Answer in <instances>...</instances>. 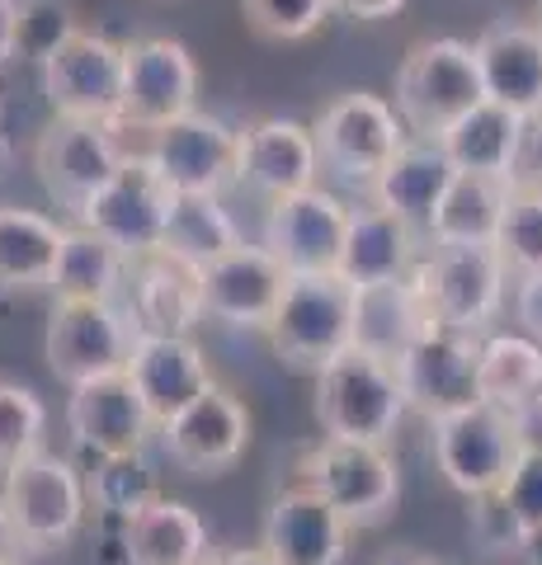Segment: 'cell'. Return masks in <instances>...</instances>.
<instances>
[{
    "label": "cell",
    "instance_id": "12",
    "mask_svg": "<svg viewBox=\"0 0 542 565\" xmlns=\"http://www.w3.org/2000/svg\"><path fill=\"white\" fill-rule=\"evenodd\" d=\"M124 147H118L114 122H85V118H57L33 147V170L47 189V199L81 212L95 193L114 180V170L124 166Z\"/></svg>",
    "mask_w": 542,
    "mask_h": 565
},
{
    "label": "cell",
    "instance_id": "19",
    "mask_svg": "<svg viewBox=\"0 0 542 565\" xmlns=\"http://www.w3.org/2000/svg\"><path fill=\"white\" fill-rule=\"evenodd\" d=\"M66 429L81 448H91L95 457H124V452H142L147 438L156 429V419L147 411L137 382L124 373H104L72 386L66 401Z\"/></svg>",
    "mask_w": 542,
    "mask_h": 565
},
{
    "label": "cell",
    "instance_id": "40",
    "mask_svg": "<svg viewBox=\"0 0 542 565\" xmlns=\"http://www.w3.org/2000/svg\"><path fill=\"white\" fill-rule=\"evenodd\" d=\"M500 509L510 514L519 546L542 542V457H523L510 486L500 490Z\"/></svg>",
    "mask_w": 542,
    "mask_h": 565
},
{
    "label": "cell",
    "instance_id": "20",
    "mask_svg": "<svg viewBox=\"0 0 542 565\" xmlns=\"http://www.w3.org/2000/svg\"><path fill=\"white\" fill-rule=\"evenodd\" d=\"M124 292H128L124 307L132 311L137 330L189 334L203 321V269L194 259L166 250V245L128 259Z\"/></svg>",
    "mask_w": 542,
    "mask_h": 565
},
{
    "label": "cell",
    "instance_id": "14",
    "mask_svg": "<svg viewBox=\"0 0 542 565\" xmlns=\"http://www.w3.org/2000/svg\"><path fill=\"white\" fill-rule=\"evenodd\" d=\"M199 104V62L180 39H137L128 43V81L118 128L156 132L184 118Z\"/></svg>",
    "mask_w": 542,
    "mask_h": 565
},
{
    "label": "cell",
    "instance_id": "47",
    "mask_svg": "<svg viewBox=\"0 0 542 565\" xmlns=\"http://www.w3.org/2000/svg\"><path fill=\"white\" fill-rule=\"evenodd\" d=\"M24 546H20V537H14V523H10V509H6V500H0V565H14V556H20Z\"/></svg>",
    "mask_w": 542,
    "mask_h": 565
},
{
    "label": "cell",
    "instance_id": "45",
    "mask_svg": "<svg viewBox=\"0 0 542 565\" xmlns=\"http://www.w3.org/2000/svg\"><path fill=\"white\" fill-rule=\"evenodd\" d=\"M401 6L406 0H336V10L354 14V20H392V14H401Z\"/></svg>",
    "mask_w": 542,
    "mask_h": 565
},
{
    "label": "cell",
    "instance_id": "17",
    "mask_svg": "<svg viewBox=\"0 0 542 565\" xmlns=\"http://www.w3.org/2000/svg\"><path fill=\"white\" fill-rule=\"evenodd\" d=\"M288 278V264L265 245H236L232 255L203 264V316L236 330H269Z\"/></svg>",
    "mask_w": 542,
    "mask_h": 565
},
{
    "label": "cell",
    "instance_id": "37",
    "mask_svg": "<svg viewBox=\"0 0 542 565\" xmlns=\"http://www.w3.org/2000/svg\"><path fill=\"white\" fill-rule=\"evenodd\" d=\"M496 250L514 278L542 269V193H510L496 232Z\"/></svg>",
    "mask_w": 542,
    "mask_h": 565
},
{
    "label": "cell",
    "instance_id": "4",
    "mask_svg": "<svg viewBox=\"0 0 542 565\" xmlns=\"http://www.w3.org/2000/svg\"><path fill=\"white\" fill-rule=\"evenodd\" d=\"M481 99H486V85H481V66L471 43L425 39L406 52V62L396 71V114L411 137L439 141Z\"/></svg>",
    "mask_w": 542,
    "mask_h": 565
},
{
    "label": "cell",
    "instance_id": "9",
    "mask_svg": "<svg viewBox=\"0 0 542 565\" xmlns=\"http://www.w3.org/2000/svg\"><path fill=\"white\" fill-rule=\"evenodd\" d=\"M137 340V321L114 297H57L47 316V367L66 386L104 373H124Z\"/></svg>",
    "mask_w": 542,
    "mask_h": 565
},
{
    "label": "cell",
    "instance_id": "21",
    "mask_svg": "<svg viewBox=\"0 0 542 565\" xmlns=\"http://www.w3.org/2000/svg\"><path fill=\"white\" fill-rule=\"evenodd\" d=\"M321 180V151L317 132L297 118H259L241 128L236 151V184H246L265 199H288Z\"/></svg>",
    "mask_w": 542,
    "mask_h": 565
},
{
    "label": "cell",
    "instance_id": "25",
    "mask_svg": "<svg viewBox=\"0 0 542 565\" xmlns=\"http://www.w3.org/2000/svg\"><path fill=\"white\" fill-rule=\"evenodd\" d=\"M471 52H477V66H481L486 99H496L523 118L542 114V33H538V24L500 20L471 43Z\"/></svg>",
    "mask_w": 542,
    "mask_h": 565
},
{
    "label": "cell",
    "instance_id": "8",
    "mask_svg": "<svg viewBox=\"0 0 542 565\" xmlns=\"http://www.w3.org/2000/svg\"><path fill=\"white\" fill-rule=\"evenodd\" d=\"M0 500H6L14 537H20L29 556L62 552V546L81 533V519H85V509H91L81 471L66 462V457L43 452V448L6 471Z\"/></svg>",
    "mask_w": 542,
    "mask_h": 565
},
{
    "label": "cell",
    "instance_id": "7",
    "mask_svg": "<svg viewBox=\"0 0 542 565\" xmlns=\"http://www.w3.org/2000/svg\"><path fill=\"white\" fill-rule=\"evenodd\" d=\"M321 151V170L354 189H373L392 156L406 147V122L382 95L369 90H344L326 104L311 122Z\"/></svg>",
    "mask_w": 542,
    "mask_h": 565
},
{
    "label": "cell",
    "instance_id": "3",
    "mask_svg": "<svg viewBox=\"0 0 542 565\" xmlns=\"http://www.w3.org/2000/svg\"><path fill=\"white\" fill-rule=\"evenodd\" d=\"M429 444L444 481L467 500H496L523 462L514 411H500L491 401L429 419Z\"/></svg>",
    "mask_w": 542,
    "mask_h": 565
},
{
    "label": "cell",
    "instance_id": "15",
    "mask_svg": "<svg viewBox=\"0 0 542 565\" xmlns=\"http://www.w3.org/2000/svg\"><path fill=\"white\" fill-rule=\"evenodd\" d=\"M161 448L184 476H222L251 448V411L236 392L213 382L194 405L161 424Z\"/></svg>",
    "mask_w": 542,
    "mask_h": 565
},
{
    "label": "cell",
    "instance_id": "29",
    "mask_svg": "<svg viewBox=\"0 0 542 565\" xmlns=\"http://www.w3.org/2000/svg\"><path fill=\"white\" fill-rule=\"evenodd\" d=\"M66 226L29 207H0V288L33 292L52 288Z\"/></svg>",
    "mask_w": 542,
    "mask_h": 565
},
{
    "label": "cell",
    "instance_id": "22",
    "mask_svg": "<svg viewBox=\"0 0 542 565\" xmlns=\"http://www.w3.org/2000/svg\"><path fill=\"white\" fill-rule=\"evenodd\" d=\"M128 377L137 382L156 429H161V424H170L184 405H194L213 386V367H208L203 349L189 334L137 330L132 353H128Z\"/></svg>",
    "mask_w": 542,
    "mask_h": 565
},
{
    "label": "cell",
    "instance_id": "2",
    "mask_svg": "<svg viewBox=\"0 0 542 565\" xmlns=\"http://www.w3.org/2000/svg\"><path fill=\"white\" fill-rule=\"evenodd\" d=\"M406 415L396 363L349 344L317 373V424L326 438L387 444Z\"/></svg>",
    "mask_w": 542,
    "mask_h": 565
},
{
    "label": "cell",
    "instance_id": "5",
    "mask_svg": "<svg viewBox=\"0 0 542 565\" xmlns=\"http://www.w3.org/2000/svg\"><path fill=\"white\" fill-rule=\"evenodd\" d=\"M510 269L496 250V241H434L415 264V282L425 292L434 321L448 330H486L504 307Z\"/></svg>",
    "mask_w": 542,
    "mask_h": 565
},
{
    "label": "cell",
    "instance_id": "49",
    "mask_svg": "<svg viewBox=\"0 0 542 565\" xmlns=\"http://www.w3.org/2000/svg\"><path fill=\"white\" fill-rule=\"evenodd\" d=\"M533 24H538V33H542V0H538V14H533Z\"/></svg>",
    "mask_w": 542,
    "mask_h": 565
},
{
    "label": "cell",
    "instance_id": "10",
    "mask_svg": "<svg viewBox=\"0 0 542 565\" xmlns=\"http://www.w3.org/2000/svg\"><path fill=\"white\" fill-rule=\"evenodd\" d=\"M174 199H180V193L156 170L151 156L132 151V156H124V166L114 170V180L76 212V222L99 232L104 241H114L128 259H137L166 241Z\"/></svg>",
    "mask_w": 542,
    "mask_h": 565
},
{
    "label": "cell",
    "instance_id": "23",
    "mask_svg": "<svg viewBox=\"0 0 542 565\" xmlns=\"http://www.w3.org/2000/svg\"><path fill=\"white\" fill-rule=\"evenodd\" d=\"M354 527L330 500H321L311 486L297 481L269 504L265 546L278 565H344Z\"/></svg>",
    "mask_w": 542,
    "mask_h": 565
},
{
    "label": "cell",
    "instance_id": "13",
    "mask_svg": "<svg viewBox=\"0 0 542 565\" xmlns=\"http://www.w3.org/2000/svg\"><path fill=\"white\" fill-rule=\"evenodd\" d=\"M477 367H481V334L477 330H448V326L429 330L425 340L396 363L406 411L439 419V415L477 405L481 401Z\"/></svg>",
    "mask_w": 542,
    "mask_h": 565
},
{
    "label": "cell",
    "instance_id": "46",
    "mask_svg": "<svg viewBox=\"0 0 542 565\" xmlns=\"http://www.w3.org/2000/svg\"><path fill=\"white\" fill-rule=\"evenodd\" d=\"M203 565H278L265 542L259 546H232V552H208Z\"/></svg>",
    "mask_w": 542,
    "mask_h": 565
},
{
    "label": "cell",
    "instance_id": "35",
    "mask_svg": "<svg viewBox=\"0 0 542 565\" xmlns=\"http://www.w3.org/2000/svg\"><path fill=\"white\" fill-rule=\"evenodd\" d=\"M85 494H91L99 514L132 519L137 509L161 494V486H156V471L142 452H124V457H99V471L85 481Z\"/></svg>",
    "mask_w": 542,
    "mask_h": 565
},
{
    "label": "cell",
    "instance_id": "32",
    "mask_svg": "<svg viewBox=\"0 0 542 565\" xmlns=\"http://www.w3.org/2000/svg\"><path fill=\"white\" fill-rule=\"evenodd\" d=\"M128 278V255L114 241H104L91 226H66L52 292L57 297H118Z\"/></svg>",
    "mask_w": 542,
    "mask_h": 565
},
{
    "label": "cell",
    "instance_id": "27",
    "mask_svg": "<svg viewBox=\"0 0 542 565\" xmlns=\"http://www.w3.org/2000/svg\"><path fill=\"white\" fill-rule=\"evenodd\" d=\"M419 250H429L411 222H401L392 207H354L349 212V236H344V255H340V274L349 282H387V278H406L415 274Z\"/></svg>",
    "mask_w": 542,
    "mask_h": 565
},
{
    "label": "cell",
    "instance_id": "28",
    "mask_svg": "<svg viewBox=\"0 0 542 565\" xmlns=\"http://www.w3.org/2000/svg\"><path fill=\"white\" fill-rule=\"evenodd\" d=\"M124 561L128 565H203L208 527L189 504L156 494L132 519H124Z\"/></svg>",
    "mask_w": 542,
    "mask_h": 565
},
{
    "label": "cell",
    "instance_id": "1",
    "mask_svg": "<svg viewBox=\"0 0 542 565\" xmlns=\"http://www.w3.org/2000/svg\"><path fill=\"white\" fill-rule=\"evenodd\" d=\"M354 297L359 282H349L340 269L293 274L284 302H278L265 330L278 363H288L293 373L317 377L336 353L354 344Z\"/></svg>",
    "mask_w": 542,
    "mask_h": 565
},
{
    "label": "cell",
    "instance_id": "11",
    "mask_svg": "<svg viewBox=\"0 0 542 565\" xmlns=\"http://www.w3.org/2000/svg\"><path fill=\"white\" fill-rule=\"evenodd\" d=\"M124 81H128V43L81 29L43 62V95L57 118L114 122L124 114Z\"/></svg>",
    "mask_w": 542,
    "mask_h": 565
},
{
    "label": "cell",
    "instance_id": "6",
    "mask_svg": "<svg viewBox=\"0 0 542 565\" xmlns=\"http://www.w3.org/2000/svg\"><path fill=\"white\" fill-rule=\"evenodd\" d=\"M297 481L311 486L354 527H382L401 504V467L387 444H354V438H321L297 462Z\"/></svg>",
    "mask_w": 542,
    "mask_h": 565
},
{
    "label": "cell",
    "instance_id": "18",
    "mask_svg": "<svg viewBox=\"0 0 542 565\" xmlns=\"http://www.w3.org/2000/svg\"><path fill=\"white\" fill-rule=\"evenodd\" d=\"M236 151L241 132L199 109L156 128L147 147V156L174 184V193H222L226 184H236Z\"/></svg>",
    "mask_w": 542,
    "mask_h": 565
},
{
    "label": "cell",
    "instance_id": "33",
    "mask_svg": "<svg viewBox=\"0 0 542 565\" xmlns=\"http://www.w3.org/2000/svg\"><path fill=\"white\" fill-rule=\"evenodd\" d=\"M161 245L174 255H184V259H194L203 269V264L232 255L236 245H246V241H241L236 217L222 207V193H180Z\"/></svg>",
    "mask_w": 542,
    "mask_h": 565
},
{
    "label": "cell",
    "instance_id": "36",
    "mask_svg": "<svg viewBox=\"0 0 542 565\" xmlns=\"http://www.w3.org/2000/svg\"><path fill=\"white\" fill-rule=\"evenodd\" d=\"M43 434H47V411L39 392L14 377H0V476L39 452Z\"/></svg>",
    "mask_w": 542,
    "mask_h": 565
},
{
    "label": "cell",
    "instance_id": "39",
    "mask_svg": "<svg viewBox=\"0 0 542 565\" xmlns=\"http://www.w3.org/2000/svg\"><path fill=\"white\" fill-rule=\"evenodd\" d=\"M72 33H81L72 0H20V57L43 66Z\"/></svg>",
    "mask_w": 542,
    "mask_h": 565
},
{
    "label": "cell",
    "instance_id": "44",
    "mask_svg": "<svg viewBox=\"0 0 542 565\" xmlns=\"http://www.w3.org/2000/svg\"><path fill=\"white\" fill-rule=\"evenodd\" d=\"M20 57V0H0V66Z\"/></svg>",
    "mask_w": 542,
    "mask_h": 565
},
{
    "label": "cell",
    "instance_id": "41",
    "mask_svg": "<svg viewBox=\"0 0 542 565\" xmlns=\"http://www.w3.org/2000/svg\"><path fill=\"white\" fill-rule=\"evenodd\" d=\"M504 184H510V193H542V114H529L519 122Z\"/></svg>",
    "mask_w": 542,
    "mask_h": 565
},
{
    "label": "cell",
    "instance_id": "26",
    "mask_svg": "<svg viewBox=\"0 0 542 565\" xmlns=\"http://www.w3.org/2000/svg\"><path fill=\"white\" fill-rule=\"evenodd\" d=\"M453 174H458V166L448 161L444 141L434 137H406V147H401L392 156V166L382 170V180L373 184V199L382 207H392L401 222H411L419 241H429V226H434V212H439L444 193L453 184Z\"/></svg>",
    "mask_w": 542,
    "mask_h": 565
},
{
    "label": "cell",
    "instance_id": "43",
    "mask_svg": "<svg viewBox=\"0 0 542 565\" xmlns=\"http://www.w3.org/2000/svg\"><path fill=\"white\" fill-rule=\"evenodd\" d=\"M514 424H519L523 457H542V392L519 405V411H514Z\"/></svg>",
    "mask_w": 542,
    "mask_h": 565
},
{
    "label": "cell",
    "instance_id": "38",
    "mask_svg": "<svg viewBox=\"0 0 542 565\" xmlns=\"http://www.w3.org/2000/svg\"><path fill=\"white\" fill-rule=\"evenodd\" d=\"M336 10V0H241L251 33L269 43H302L311 39Z\"/></svg>",
    "mask_w": 542,
    "mask_h": 565
},
{
    "label": "cell",
    "instance_id": "42",
    "mask_svg": "<svg viewBox=\"0 0 542 565\" xmlns=\"http://www.w3.org/2000/svg\"><path fill=\"white\" fill-rule=\"evenodd\" d=\"M514 321L542 344V269L514 278Z\"/></svg>",
    "mask_w": 542,
    "mask_h": 565
},
{
    "label": "cell",
    "instance_id": "48",
    "mask_svg": "<svg viewBox=\"0 0 542 565\" xmlns=\"http://www.w3.org/2000/svg\"><path fill=\"white\" fill-rule=\"evenodd\" d=\"M378 565H444V561H434V556H419V552H411V546H396V552H387Z\"/></svg>",
    "mask_w": 542,
    "mask_h": 565
},
{
    "label": "cell",
    "instance_id": "16",
    "mask_svg": "<svg viewBox=\"0 0 542 565\" xmlns=\"http://www.w3.org/2000/svg\"><path fill=\"white\" fill-rule=\"evenodd\" d=\"M349 207L330 189L311 184L302 193L269 203L265 217V250L288 264V274H326L340 269L344 236H349Z\"/></svg>",
    "mask_w": 542,
    "mask_h": 565
},
{
    "label": "cell",
    "instance_id": "31",
    "mask_svg": "<svg viewBox=\"0 0 542 565\" xmlns=\"http://www.w3.org/2000/svg\"><path fill=\"white\" fill-rule=\"evenodd\" d=\"M519 122L523 114L504 109L496 99H481L471 114H463L453 128L439 137L448 161L467 170V174H500L504 180V166H510V151H514V137H519Z\"/></svg>",
    "mask_w": 542,
    "mask_h": 565
},
{
    "label": "cell",
    "instance_id": "24",
    "mask_svg": "<svg viewBox=\"0 0 542 565\" xmlns=\"http://www.w3.org/2000/svg\"><path fill=\"white\" fill-rule=\"evenodd\" d=\"M429 330H439V321H434L415 274L387 278V282H363L359 288L354 297V344L359 349H369L387 363H401Z\"/></svg>",
    "mask_w": 542,
    "mask_h": 565
},
{
    "label": "cell",
    "instance_id": "30",
    "mask_svg": "<svg viewBox=\"0 0 542 565\" xmlns=\"http://www.w3.org/2000/svg\"><path fill=\"white\" fill-rule=\"evenodd\" d=\"M504 203H510V184L500 174H467L458 170L453 184L444 193L439 212H434V226H429V241H496L500 232V217H504Z\"/></svg>",
    "mask_w": 542,
    "mask_h": 565
},
{
    "label": "cell",
    "instance_id": "34",
    "mask_svg": "<svg viewBox=\"0 0 542 565\" xmlns=\"http://www.w3.org/2000/svg\"><path fill=\"white\" fill-rule=\"evenodd\" d=\"M477 392L500 411H519L523 401L542 392V344L533 334H491V340H481Z\"/></svg>",
    "mask_w": 542,
    "mask_h": 565
}]
</instances>
